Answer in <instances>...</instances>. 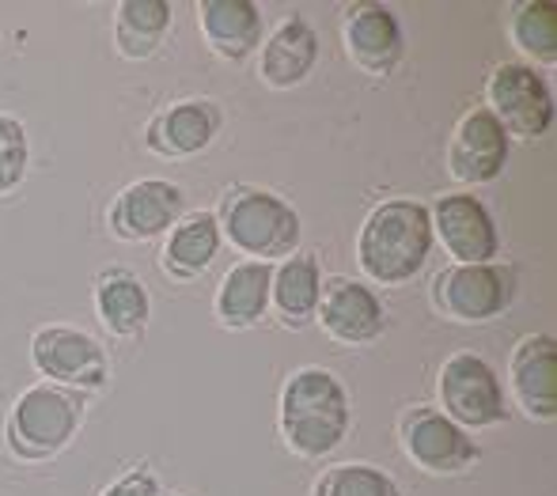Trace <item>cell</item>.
Listing matches in <instances>:
<instances>
[{
    "instance_id": "obj_1",
    "label": "cell",
    "mask_w": 557,
    "mask_h": 496,
    "mask_svg": "<svg viewBox=\"0 0 557 496\" xmlns=\"http://www.w3.org/2000/svg\"><path fill=\"white\" fill-rule=\"evenodd\" d=\"M433 255V216L421 201L391 198L368 212L357 239V262L375 285H406Z\"/></svg>"
},
{
    "instance_id": "obj_2",
    "label": "cell",
    "mask_w": 557,
    "mask_h": 496,
    "mask_svg": "<svg viewBox=\"0 0 557 496\" xmlns=\"http://www.w3.org/2000/svg\"><path fill=\"white\" fill-rule=\"evenodd\" d=\"M352 409L342 380L326 368H300L281 387V436L304 459H323L349 436Z\"/></svg>"
},
{
    "instance_id": "obj_3",
    "label": "cell",
    "mask_w": 557,
    "mask_h": 496,
    "mask_svg": "<svg viewBox=\"0 0 557 496\" xmlns=\"http://www.w3.org/2000/svg\"><path fill=\"white\" fill-rule=\"evenodd\" d=\"M84 424V395L58 383H35L15 398L4 444L20 462H46L73 444Z\"/></svg>"
},
{
    "instance_id": "obj_4",
    "label": "cell",
    "mask_w": 557,
    "mask_h": 496,
    "mask_svg": "<svg viewBox=\"0 0 557 496\" xmlns=\"http://www.w3.org/2000/svg\"><path fill=\"white\" fill-rule=\"evenodd\" d=\"M216 224H221V235H227V243L243 250L250 262L273 265V258H293L300 247V212L281 194L258 190V186L227 194Z\"/></svg>"
},
{
    "instance_id": "obj_5",
    "label": "cell",
    "mask_w": 557,
    "mask_h": 496,
    "mask_svg": "<svg viewBox=\"0 0 557 496\" xmlns=\"http://www.w3.org/2000/svg\"><path fill=\"white\" fill-rule=\"evenodd\" d=\"M441 413L451 417L459 429H493V424L508 421V401L500 375L493 364L478 352H451L441 368Z\"/></svg>"
},
{
    "instance_id": "obj_6",
    "label": "cell",
    "mask_w": 557,
    "mask_h": 496,
    "mask_svg": "<svg viewBox=\"0 0 557 496\" xmlns=\"http://www.w3.org/2000/svg\"><path fill=\"white\" fill-rule=\"evenodd\" d=\"M30 360H35L38 375L46 383H58V387H69L76 395L84 390H103L107 380H111V360H107V349L96 342L91 334L76 326H42L30 337Z\"/></svg>"
},
{
    "instance_id": "obj_7",
    "label": "cell",
    "mask_w": 557,
    "mask_h": 496,
    "mask_svg": "<svg viewBox=\"0 0 557 496\" xmlns=\"http://www.w3.org/2000/svg\"><path fill=\"white\" fill-rule=\"evenodd\" d=\"M485 99H490V114L505 125L508 137H546L554 125V91L550 80L539 73L535 65L523 61H508L497 65L485 84Z\"/></svg>"
},
{
    "instance_id": "obj_8",
    "label": "cell",
    "mask_w": 557,
    "mask_h": 496,
    "mask_svg": "<svg viewBox=\"0 0 557 496\" xmlns=\"http://www.w3.org/2000/svg\"><path fill=\"white\" fill-rule=\"evenodd\" d=\"M516 299V273L500 262L447 265L433 281V303L455 322H490Z\"/></svg>"
},
{
    "instance_id": "obj_9",
    "label": "cell",
    "mask_w": 557,
    "mask_h": 496,
    "mask_svg": "<svg viewBox=\"0 0 557 496\" xmlns=\"http://www.w3.org/2000/svg\"><path fill=\"white\" fill-rule=\"evenodd\" d=\"M403 447L425 474H462L482 459L470 432L433 406H418L403 417Z\"/></svg>"
},
{
    "instance_id": "obj_10",
    "label": "cell",
    "mask_w": 557,
    "mask_h": 496,
    "mask_svg": "<svg viewBox=\"0 0 557 496\" xmlns=\"http://www.w3.org/2000/svg\"><path fill=\"white\" fill-rule=\"evenodd\" d=\"M429 216H433V235H441L455 265H482L500 255L497 220L474 194H447L436 201V209H429Z\"/></svg>"
},
{
    "instance_id": "obj_11",
    "label": "cell",
    "mask_w": 557,
    "mask_h": 496,
    "mask_svg": "<svg viewBox=\"0 0 557 496\" xmlns=\"http://www.w3.org/2000/svg\"><path fill=\"white\" fill-rule=\"evenodd\" d=\"M186 216V194L183 186L168 183V178H140V183L125 186L114 198L111 212V232L125 243H145L156 235L171 232L178 220Z\"/></svg>"
},
{
    "instance_id": "obj_12",
    "label": "cell",
    "mask_w": 557,
    "mask_h": 496,
    "mask_svg": "<svg viewBox=\"0 0 557 496\" xmlns=\"http://www.w3.org/2000/svg\"><path fill=\"white\" fill-rule=\"evenodd\" d=\"M508 133L497 117L490 114L485 107L470 110L459 125H455V137L447 145V171L451 178L467 186H482L500 178L508 163Z\"/></svg>"
},
{
    "instance_id": "obj_13",
    "label": "cell",
    "mask_w": 557,
    "mask_h": 496,
    "mask_svg": "<svg viewBox=\"0 0 557 496\" xmlns=\"http://www.w3.org/2000/svg\"><path fill=\"white\" fill-rule=\"evenodd\" d=\"M224 125V114L213 99H183L163 107L160 114L148 122L145 145L156 156H168V160H183V156L206 152L216 140Z\"/></svg>"
},
{
    "instance_id": "obj_14",
    "label": "cell",
    "mask_w": 557,
    "mask_h": 496,
    "mask_svg": "<svg viewBox=\"0 0 557 496\" xmlns=\"http://www.w3.org/2000/svg\"><path fill=\"white\" fill-rule=\"evenodd\" d=\"M512 395L531 421H557V337L528 334L508 364Z\"/></svg>"
},
{
    "instance_id": "obj_15",
    "label": "cell",
    "mask_w": 557,
    "mask_h": 496,
    "mask_svg": "<svg viewBox=\"0 0 557 496\" xmlns=\"http://www.w3.org/2000/svg\"><path fill=\"white\" fill-rule=\"evenodd\" d=\"M315 319L342 345H368L387 330L383 299L375 296V288L360 285V281H334V285H326Z\"/></svg>"
},
{
    "instance_id": "obj_16",
    "label": "cell",
    "mask_w": 557,
    "mask_h": 496,
    "mask_svg": "<svg viewBox=\"0 0 557 496\" xmlns=\"http://www.w3.org/2000/svg\"><path fill=\"white\" fill-rule=\"evenodd\" d=\"M403 23L387 4H352L345 12V50L364 73L387 76L403 61Z\"/></svg>"
},
{
    "instance_id": "obj_17",
    "label": "cell",
    "mask_w": 557,
    "mask_h": 496,
    "mask_svg": "<svg viewBox=\"0 0 557 496\" xmlns=\"http://www.w3.org/2000/svg\"><path fill=\"white\" fill-rule=\"evenodd\" d=\"M319 61V35L304 15L285 20L270 38L262 42V58H258V76L270 88H296L311 76Z\"/></svg>"
},
{
    "instance_id": "obj_18",
    "label": "cell",
    "mask_w": 557,
    "mask_h": 496,
    "mask_svg": "<svg viewBox=\"0 0 557 496\" xmlns=\"http://www.w3.org/2000/svg\"><path fill=\"white\" fill-rule=\"evenodd\" d=\"M198 23L209 50L224 61H243L262 46V8L255 0H201Z\"/></svg>"
},
{
    "instance_id": "obj_19",
    "label": "cell",
    "mask_w": 557,
    "mask_h": 496,
    "mask_svg": "<svg viewBox=\"0 0 557 496\" xmlns=\"http://www.w3.org/2000/svg\"><path fill=\"white\" fill-rule=\"evenodd\" d=\"M270 285H273V265L270 262H235L224 273L221 293H216V319L227 330H247L265 319L270 311Z\"/></svg>"
},
{
    "instance_id": "obj_20",
    "label": "cell",
    "mask_w": 557,
    "mask_h": 496,
    "mask_svg": "<svg viewBox=\"0 0 557 496\" xmlns=\"http://www.w3.org/2000/svg\"><path fill=\"white\" fill-rule=\"evenodd\" d=\"M323 299V265L315 255H293L273 265L270 303L277 307L285 326H308Z\"/></svg>"
},
{
    "instance_id": "obj_21",
    "label": "cell",
    "mask_w": 557,
    "mask_h": 496,
    "mask_svg": "<svg viewBox=\"0 0 557 496\" xmlns=\"http://www.w3.org/2000/svg\"><path fill=\"white\" fill-rule=\"evenodd\" d=\"M221 224L216 212H186L168 235L163 247V273L175 281H190L213 265L216 250H221Z\"/></svg>"
},
{
    "instance_id": "obj_22",
    "label": "cell",
    "mask_w": 557,
    "mask_h": 496,
    "mask_svg": "<svg viewBox=\"0 0 557 496\" xmlns=\"http://www.w3.org/2000/svg\"><path fill=\"white\" fill-rule=\"evenodd\" d=\"M96 314L114 337H140L152 314V299L129 270H103L96 281Z\"/></svg>"
},
{
    "instance_id": "obj_23",
    "label": "cell",
    "mask_w": 557,
    "mask_h": 496,
    "mask_svg": "<svg viewBox=\"0 0 557 496\" xmlns=\"http://www.w3.org/2000/svg\"><path fill=\"white\" fill-rule=\"evenodd\" d=\"M171 4L168 0H122L114 8V42L117 53L129 61L152 58L171 30Z\"/></svg>"
},
{
    "instance_id": "obj_24",
    "label": "cell",
    "mask_w": 557,
    "mask_h": 496,
    "mask_svg": "<svg viewBox=\"0 0 557 496\" xmlns=\"http://www.w3.org/2000/svg\"><path fill=\"white\" fill-rule=\"evenodd\" d=\"M508 35L520 46L528 58L557 61V4L554 0H523L512 8V23H508Z\"/></svg>"
},
{
    "instance_id": "obj_25",
    "label": "cell",
    "mask_w": 557,
    "mask_h": 496,
    "mask_svg": "<svg viewBox=\"0 0 557 496\" xmlns=\"http://www.w3.org/2000/svg\"><path fill=\"white\" fill-rule=\"evenodd\" d=\"M315 496H403V489L395 485V478L368 462H342L319 478Z\"/></svg>"
},
{
    "instance_id": "obj_26",
    "label": "cell",
    "mask_w": 557,
    "mask_h": 496,
    "mask_svg": "<svg viewBox=\"0 0 557 496\" xmlns=\"http://www.w3.org/2000/svg\"><path fill=\"white\" fill-rule=\"evenodd\" d=\"M30 145H27V125L12 114H0V194L20 190L27 178Z\"/></svg>"
},
{
    "instance_id": "obj_27",
    "label": "cell",
    "mask_w": 557,
    "mask_h": 496,
    "mask_svg": "<svg viewBox=\"0 0 557 496\" xmlns=\"http://www.w3.org/2000/svg\"><path fill=\"white\" fill-rule=\"evenodd\" d=\"M103 496H163V485H160V478H156L152 470L137 467V470H129V474L117 478V482Z\"/></svg>"
}]
</instances>
